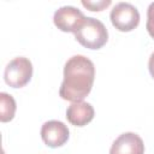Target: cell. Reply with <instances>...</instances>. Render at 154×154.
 <instances>
[{
    "instance_id": "cell-9",
    "label": "cell",
    "mask_w": 154,
    "mask_h": 154,
    "mask_svg": "<svg viewBox=\"0 0 154 154\" xmlns=\"http://www.w3.org/2000/svg\"><path fill=\"white\" fill-rule=\"evenodd\" d=\"M16 101L12 95L7 93H0V120L7 123L13 119L16 113Z\"/></svg>"
},
{
    "instance_id": "cell-10",
    "label": "cell",
    "mask_w": 154,
    "mask_h": 154,
    "mask_svg": "<svg viewBox=\"0 0 154 154\" xmlns=\"http://www.w3.org/2000/svg\"><path fill=\"white\" fill-rule=\"evenodd\" d=\"M112 4L111 0H99V1H85V0H82V5L88 8L89 11H93V12H100L105 8H107L109 5Z\"/></svg>"
},
{
    "instance_id": "cell-2",
    "label": "cell",
    "mask_w": 154,
    "mask_h": 154,
    "mask_svg": "<svg viewBox=\"0 0 154 154\" xmlns=\"http://www.w3.org/2000/svg\"><path fill=\"white\" fill-rule=\"evenodd\" d=\"M75 38L85 48L100 49L108 40V31L105 24L93 17H85V20L75 32Z\"/></svg>"
},
{
    "instance_id": "cell-3",
    "label": "cell",
    "mask_w": 154,
    "mask_h": 154,
    "mask_svg": "<svg viewBox=\"0 0 154 154\" xmlns=\"http://www.w3.org/2000/svg\"><path fill=\"white\" fill-rule=\"evenodd\" d=\"M32 77V64L25 57L12 59L5 67L4 79L11 88H23Z\"/></svg>"
},
{
    "instance_id": "cell-5",
    "label": "cell",
    "mask_w": 154,
    "mask_h": 154,
    "mask_svg": "<svg viewBox=\"0 0 154 154\" xmlns=\"http://www.w3.org/2000/svg\"><path fill=\"white\" fill-rule=\"evenodd\" d=\"M85 20V16L81 10L73 6H63L54 12V25L64 32H76Z\"/></svg>"
},
{
    "instance_id": "cell-6",
    "label": "cell",
    "mask_w": 154,
    "mask_h": 154,
    "mask_svg": "<svg viewBox=\"0 0 154 154\" xmlns=\"http://www.w3.org/2000/svg\"><path fill=\"white\" fill-rule=\"evenodd\" d=\"M70 137L69 128L60 120H48L41 128V138L46 146L58 148L64 146Z\"/></svg>"
},
{
    "instance_id": "cell-1",
    "label": "cell",
    "mask_w": 154,
    "mask_h": 154,
    "mask_svg": "<svg viewBox=\"0 0 154 154\" xmlns=\"http://www.w3.org/2000/svg\"><path fill=\"white\" fill-rule=\"evenodd\" d=\"M95 78L94 63L84 55L71 57L64 66V79L59 89L63 100L77 102L91 91Z\"/></svg>"
},
{
    "instance_id": "cell-12",
    "label": "cell",
    "mask_w": 154,
    "mask_h": 154,
    "mask_svg": "<svg viewBox=\"0 0 154 154\" xmlns=\"http://www.w3.org/2000/svg\"><path fill=\"white\" fill-rule=\"evenodd\" d=\"M148 69L150 72V76L154 78V52L150 54L149 57V61H148Z\"/></svg>"
},
{
    "instance_id": "cell-4",
    "label": "cell",
    "mask_w": 154,
    "mask_h": 154,
    "mask_svg": "<svg viewBox=\"0 0 154 154\" xmlns=\"http://www.w3.org/2000/svg\"><path fill=\"white\" fill-rule=\"evenodd\" d=\"M112 25L122 31H132L140 24V12L138 10L129 2H118L109 13Z\"/></svg>"
},
{
    "instance_id": "cell-11",
    "label": "cell",
    "mask_w": 154,
    "mask_h": 154,
    "mask_svg": "<svg viewBox=\"0 0 154 154\" xmlns=\"http://www.w3.org/2000/svg\"><path fill=\"white\" fill-rule=\"evenodd\" d=\"M147 31L152 38H154V2H150L147 10Z\"/></svg>"
},
{
    "instance_id": "cell-7",
    "label": "cell",
    "mask_w": 154,
    "mask_h": 154,
    "mask_svg": "<svg viewBox=\"0 0 154 154\" xmlns=\"http://www.w3.org/2000/svg\"><path fill=\"white\" fill-rule=\"evenodd\" d=\"M109 154H144V143L137 134L124 132L114 140Z\"/></svg>"
},
{
    "instance_id": "cell-8",
    "label": "cell",
    "mask_w": 154,
    "mask_h": 154,
    "mask_svg": "<svg viewBox=\"0 0 154 154\" xmlns=\"http://www.w3.org/2000/svg\"><path fill=\"white\" fill-rule=\"evenodd\" d=\"M94 107L85 101L71 102L66 109V119L75 126H84L89 124L94 118Z\"/></svg>"
}]
</instances>
